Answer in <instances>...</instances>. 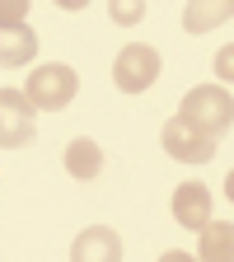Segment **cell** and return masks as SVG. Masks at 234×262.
<instances>
[{
    "label": "cell",
    "mask_w": 234,
    "mask_h": 262,
    "mask_svg": "<svg viewBox=\"0 0 234 262\" xmlns=\"http://www.w3.org/2000/svg\"><path fill=\"white\" fill-rule=\"evenodd\" d=\"M178 117L192 122L197 131H211V136H220V131L234 126V94H225V84H197V89L183 94Z\"/></svg>",
    "instance_id": "cell-2"
},
{
    "label": "cell",
    "mask_w": 234,
    "mask_h": 262,
    "mask_svg": "<svg viewBox=\"0 0 234 262\" xmlns=\"http://www.w3.org/2000/svg\"><path fill=\"white\" fill-rule=\"evenodd\" d=\"M225 19H234V0H187V10H183L187 33H211Z\"/></svg>",
    "instance_id": "cell-11"
},
{
    "label": "cell",
    "mask_w": 234,
    "mask_h": 262,
    "mask_svg": "<svg viewBox=\"0 0 234 262\" xmlns=\"http://www.w3.org/2000/svg\"><path fill=\"white\" fill-rule=\"evenodd\" d=\"M159 141H164V150H169L178 164H206V159L216 155V141H220V136L197 131V126L183 122V117H169V122H164V131H159Z\"/></svg>",
    "instance_id": "cell-5"
},
{
    "label": "cell",
    "mask_w": 234,
    "mask_h": 262,
    "mask_svg": "<svg viewBox=\"0 0 234 262\" xmlns=\"http://www.w3.org/2000/svg\"><path fill=\"white\" fill-rule=\"evenodd\" d=\"M33 56H38V33L24 19H0V66L14 71V66H28Z\"/></svg>",
    "instance_id": "cell-7"
},
{
    "label": "cell",
    "mask_w": 234,
    "mask_h": 262,
    "mask_svg": "<svg viewBox=\"0 0 234 262\" xmlns=\"http://www.w3.org/2000/svg\"><path fill=\"white\" fill-rule=\"evenodd\" d=\"M52 5H56V10H71V14H80V10L89 5V0H52Z\"/></svg>",
    "instance_id": "cell-16"
},
{
    "label": "cell",
    "mask_w": 234,
    "mask_h": 262,
    "mask_svg": "<svg viewBox=\"0 0 234 262\" xmlns=\"http://www.w3.org/2000/svg\"><path fill=\"white\" fill-rule=\"evenodd\" d=\"M159 262H197V257L183 253V248H169V253H159Z\"/></svg>",
    "instance_id": "cell-15"
},
{
    "label": "cell",
    "mask_w": 234,
    "mask_h": 262,
    "mask_svg": "<svg viewBox=\"0 0 234 262\" xmlns=\"http://www.w3.org/2000/svg\"><path fill=\"white\" fill-rule=\"evenodd\" d=\"M38 136V108L24 89H0V150H24Z\"/></svg>",
    "instance_id": "cell-4"
},
{
    "label": "cell",
    "mask_w": 234,
    "mask_h": 262,
    "mask_svg": "<svg viewBox=\"0 0 234 262\" xmlns=\"http://www.w3.org/2000/svg\"><path fill=\"white\" fill-rule=\"evenodd\" d=\"M80 94V75L71 71V66H61V61H47V66H33V75L24 84V98L38 113H61V108H71V98Z\"/></svg>",
    "instance_id": "cell-1"
},
{
    "label": "cell",
    "mask_w": 234,
    "mask_h": 262,
    "mask_svg": "<svg viewBox=\"0 0 234 262\" xmlns=\"http://www.w3.org/2000/svg\"><path fill=\"white\" fill-rule=\"evenodd\" d=\"M0 19H28V0H0Z\"/></svg>",
    "instance_id": "cell-14"
},
{
    "label": "cell",
    "mask_w": 234,
    "mask_h": 262,
    "mask_svg": "<svg viewBox=\"0 0 234 262\" xmlns=\"http://www.w3.org/2000/svg\"><path fill=\"white\" fill-rule=\"evenodd\" d=\"M216 80L220 84H234V42L216 52Z\"/></svg>",
    "instance_id": "cell-13"
},
{
    "label": "cell",
    "mask_w": 234,
    "mask_h": 262,
    "mask_svg": "<svg viewBox=\"0 0 234 262\" xmlns=\"http://www.w3.org/2000/svg\"><path fill=\"white\" fill-rule=\"evenodd\" d=\"M197 234V262H234V220H206Z\"/></svg>",
    "instance_id": "cell-9"
},
{
    "label": "cell",
    "mask_w": 234,
    "mask_h": 262,
    "mask_svg": "<svg viewBox=\"0 0 234 262\" xmlns=\"http://www.w3.org/2000/svg\"><path fill=\"white\" fill-rule=\"evenodd\" d=\"M174 220L183 229H202L211 220V187L206 183H178L174 187Z\"/></svg>",
    "instance_id": "cell-8"
},
{
    "label": "cell",
    "mask_w": 234,
    "mask_h": 262,
    "mask_svg": "<svg viewBox=\"0 0 234 262\" xmlns=\"http://www.w3.org/2000/svg\"><path fill=\"white\" fill-rule=\"evenodd\" d=\"M71 262H122V239L108 225H89L71 244Z\"/></svg>",
    "instance_id": "cell-6"
},
{
    "label": "cell",
    "mask_w": 234,
    "mask_h": 262,
    "mask_svg": "<svg viewBox=\"0 0 234 262\" xmlns=\"http://www.w3.org/2000/svg\"><path fill=\"white\" fill-rule=\"evenodd\" d=\"M225 196H229V202H234V169L225 173Z\"/></svg>",
    "instance_id": "cell-17"
},
{
    "label": "cell",
    "mask_w": 234,
    "mask_h": 262,
    "mask_svg": "<svg viewBox=\"0 0 234 262\" xmlns=\"http://www.w3.org/2000/svg\"><path fill=\"white\" fill-rule=\"evenodd\" d=\"M66 173L80 178V183H94L98 173H103V150H98V141L75 136L71 145H66Z\"/></svg>",
    "instance_id": "cell-10"
},
{
    "label": "cell",
    "mask_w": 234,
    "mask_h": 262,
    "mask_svg": "<svg viewBox=\"0 0 234 262\" xmlns=\"http://www.w3.org/2000/svg\"><path fill=\"white\" fill-rule=\"evenodd\" d=\"M108 19L131 28V24H141L145 19V0H108Z\"/></svg>",
    "instance_id": "cell-12"
},
{
    "label": "cell",
    "mask_w": 234,
    "mask_h": 262,
    "mask_svg": "<svg viewBox=\"0 0 234 262\" xmlns=\"http://www.w3.org/2000/svg\"><path fill=\"white\" fill-rule=\"evenodd\" d=\"M164 71V56L150 47V42H126L117 56H113V84L122 94H145Z\"/></svg>",
    "instance_id": "cell-3"
}]
</instances>
